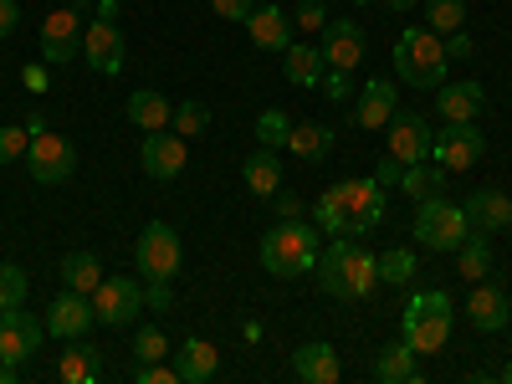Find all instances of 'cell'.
I'll list each match as a JSON object with an SVG mask.
<instances>
[{
    "instance_id": "6da1fadb",
    "label": "cell",
    "mask_w": 512,
    "mask_h": 384,
    "mask_svg": "<svg viewBox=\"0 0 512 384\" xmlns=\"http://www.w3.org/2000/svg\"><path fill=\"white\" fill-rule=\"evenodd\" d=\"M313 277L328 297H338V303H364V297L379 287V262H374V251H364L354 236H333L318 251Z\"/></svg>"
},
{
    "instance_id": "7a4b0ae2",
    "label": "cell",
    "mask_w": 512,
    "mask_h": 384,
    "mask_svg": "<svg viewBox=\"0 0 512 384\" xmlns=\"http://www.w3.org/2000/svg\"><path fill=\"white\" fill-rule=\"evenodd\" d=\"M451 323H456V308H451V297L441 287L410 292L405 297V318H400V338L415 354H441L451 344Z\"/></svg>"
},
{
    "instance_id": "3957f363",
    "label": "cell",
    "mask_w": 512,
    "mask_h": 384,
    "mask_svg": "<svg viewBox=\"0 0 512 384\" xmlns=\"http://www.w3.org/2000/svg\"><path fill=\"white\" fill-rule=\"evenodd\" d=\"M318 226H308V221H282V226H272L267 236H262V267L272 272V277H303V272H313L318 267Z\"/></svg>"
},
{
    "instance_id": "277c9868",
    "label": "cell",
    "mask_w": 512,
    "mask_h": 384,
    "mask_svg": "<svg viewBox=\"0 0 512 384\" xmlns=\"http://www.w3.org/2000/svg\"><path fill=\"white\" fill-rule=\"evenodd\" d=\"M446 41L431 31V26H415L395 41V77L410 82V88H441L446 82Z\"/></svg>"
},
{
    "instance_id": "5b68a950",
    "label": "cell",
    "mask_w": 512,
    "mask_h": 384,
    "mask_svg": "<svg viewBox=\"0 0 512 384\" xmlns=\"http://www.w3.org/2000/svg\"><path fill=\"white\" fill-rule=\"evenodd\" d=\"M410 231H415V241H420L425 251H446V256H451L466 236H472V221H466L461 205H451L446 195H436V200H415Z\"/></svg>"
},
{
    "instance_id": "8992f818",
    "label": "cell",
    "mask_w": 512,
    "mask_h": 384,
    "mask_svg": "<svg viewBox=\"0 0 512 384\" xmlns=\"http://www.w3.org/2000/svg\"><path fill=\"white\" fill-rule=\"evenodd\" d=\"M180 262H185V251H180L175 226L149 221L139 231V246H134V267L144 272V282H175L180 277Z\"/></svg>"
},
{
    "instance_id": "52a82bcc",
    "label": "cell",
    "mask_w": 512,
    "mask_h": 384,
    "mask_svg": "<svg viewBox=\"0 0 512 384\" xmlns=\"http://www.w3.org/2000/svg\"><path fill=\"white\" fill-rule=\"evenodd\" d=\"M338 200H344V216H349V236H369L379 231L384 221H390V200H384V185L369 175V180H344V185H333Z\"/></svg>"
},
{
    "instance_id": "ba28073f",
    "label": "cell",
    "mask_w": 512,
    "mask_h": 384,
    "mask_svg": "<svg viewBox=\"0 0 512 384\" xmlns=\"http://www.w3.org/2000/svg\"><path fill=\"white\" fill-rule=\"evenodd\" d=\"M26 169H31L36 185H62V180H72V169H77V149L62 134H52V128H41V134H31Z\"/></svg>"
},
{
    "instance_id": "9c48e42d",
    "label": "cell",
    "mask_w": 512,
    "mask_h": 384,
    "mask_svg": "<svg viewBox=\"0 0 512 384\" xmlns=\"http://www.w3.org/2000/svg\"><path fill=\"white\" fill-rule=\"evenodd\" d=\"M482 154H487V139H482L477 123H446L441 134L431 139V159L446 169V175H456V169H472Z\"/></svg>"
},
{
    "instance_id": "30bf717a",
    "label": "cell",
    "mask_w": 512,
    "mask_h": 384,
    "mask_svg": "<svg viewBox=\"0 0 512 384\" xmlns=\"http://www.w3.org/2000/svg\"><path fill=\"white\" fill-rule=\"evenodd\" d=\"M144 308V287L134 277H103L98 292H93V318L103 328H123L134 323V313Z\"/></svg>"
},
{
    "instance_id": "8fae6325",
    "label": "cell",
    "mask_w": 512,
    "mask_h": 384,
    "mask_svg": "<svg viewBox=\"0 0 512 384\" xmlns=\"http://www.w3.org/2000/svg\"><path fill=\"white\" fill-rule=\"evenodd\" d=\"M139 164L149 180H180L185 164H190V139H180L175 128H154L139 149Z\"/></svg>"
},
{
    "instance_id": "7c38bea8",
    "label": "cell",
    "mask_w": 512,
    "mask_h": 384,
    "mask_svg": "<svg viewBox=\"0 0 512 384\" xmlns=\"http://www.w3.org/2000/svg\"><path fill=\"white\" fill-rule=\"evenodd\" d=\"M41 338H47V318H31L26 308L0 313V359H6V364L21 369L26 359H36Z\"/></svg>"
},
{
    "instance_id": "4fadbf2b",
    "label": "cell",
    "mask_w": 512,
    "mask_h": 384,
    "mask_svg": "<svg viewBox=\"0 0 512 384\" xmlns=\"http://www.w3.org/2000/svg\"><path fill=\"white\" fill-rule=\"evenodd\" d=\"M41 57H47L52 67L82 57V16H77V6H57L47 21H41Z\"/></svg>"
},
{
    "instance_id": "5bb4252c",
    "label": "cell",
    "mask_w": 512,
    "mask_h": 384,
    "mask_svg": "<svg viewBox=\"0 0 512 384\" xmlns=\"http://www.w3.org/2000/svg\"><path fill=\"white\" fill-rule=\"evenodd\" d=\"M93 323H98V318H93V297H88V292L62 287V292L52 297V308H47V333H52V338L72 344V338H88Z\"/></svg>"
},
{
    "instance_id": "9a60e30c",
    "label": "cell",
    "mask_w": 512,
    "mask_h": 384,
    "mask_svg": "<svg viewBox=\"0 0 512 384\" xmlns=\"http://www.w3.org/2000/svg\"><path fill=\"white\" fill-rule=\"evenodd\" d=\"M431 123H425L420 113H400L395 108V118L384 123V144H390V154L400 159V164H420V159H431Z\"/></svg>"
},
{
    "instance_id": "2e32d148",
    "label": "cell",
    "mask_w": 512,
    "mask_h": 384,
    "mask_svg": "<svg viewBox=\"0 0 512 384\" xmlns=\"http://www.w3.org/2000/svg\"><path fill=\"white\" fill-rule=\"evenodd\" d=\"M82 62L103 77H118L123 72V31L113 16H98L88 31H82Z\"/></svg>"
},
{
    "instance_id": "e0dca14e",
    "label": "cell",
    "mask_w": 512,
    "mask_h": 384,
    "mask_svg": "<svg viewBox=\"0 0 512 384\" xmlns=\"http://www.w3.org/2000/svg\"><path fill=\"white\" fill-rule=\"evenodd\" d=\"M323 62L338 67V72H354L364 62V26L349 21V16H338L323 26Z\"/></svg>"
},
{
    "instance_id": "ac0fdd59",
    "label": "cell",
    "mask_w": 512,
    "mask_h": 384,
    "mask_svg": "<svg viewBox=\"0 0 512 384\" xmlns=\"http://www.w3.org/2000/svg\"><path fill=\"white\" fill-rule=\"evenodd\" d=\"M461 210H466V221H472L477 236H497L512 226V200L502 190H472Z\"/></svg>"
},
{
    "instance_id": "d6986e66",
    "label": "cell",
    "mask_w": 512,
    "mask_h": 384,
    "mask_svg": "<svg viewBox=\"0 0 512 384\" xmlns=\"http://www.w3.org/2000/svg\"><path fill=\"white\" fill-rule=\"evenodd\" d=\"M395 108H400L395 82H390V77H374V82H364V93H359L354 123H359V128H369V134H379V128L395 118Z\"/></svg>"
},
{
    "instance_id": "ffe728a7",
    "label": "cell",
    "mask_w": 512,
    "mask_h": 384,
    "mask_svg": "<svg viewBox=\"0 0 512 384\" xmlns=\"http://www.w3.org/2000/svg\"><path fill=\"white\" fill-rule=\"evenodd\" d=\"M507 318H512V308H507L502 287L477 282V287H472V297H466V323H472L477 333H502V328H507Z\"/></svg>"
},
{
    "instance_id": "44dd1931",
    "label": "cell",
    "mask_w": 512,
    "mask_h": 384,
    "mask_svg": "<svg viewBox=\"0 0 512 384\" xmlns=\"http://www.w3.org/2000/svg\"><path fill=\"white\" fill-rule=\"evenodd\" d=\"M246 31H251V47H262V52H287L292 47V16L282 6H256L246 16Z\"/></svg>"
},
{
    "instance_id": "7402d4cb",
    "label": "cell",
    "mask_w": 512,
    "mask_h": 384,
    "mask_svg": "<svg viewBox=\"0 0 512 384\" xmlns=\"http://www.w3.org/2000/svg\"><path fill=\"white\" fill-rule=\"evenodd\" d=\"M436 108L446 113V123H477V113L487 108V88L482 82H441L436 88Z\"/></svg>"
},
{
    "instance_id": "603a6c76",
    "label": "cell",
    "mask_w": 512,
    "mask_h": 384,
    "mask_svg": "<svg viewBox=\"0 0 512 384\" xmlns=\"http://www.w3.org/2000/svg\"><path fill=\"white\" fill-rule=\"evenodd\" d=\"M216 369H221V354H216L210 338H185V344L175 349L180 384H205V379H216Z\"/></svg>"
},
{
    "instance_id": "cb8c5ba5",
    "label": "cell",
    "mask_w": 512,
    "mask_h": 384,
    "mask_svg": "<svg viewBox=\"0 0 512 384\" xmlns=\"http://www.w3.org/2000/svg\"><path fill=\"white\" fill-rule=\"evenodd\" d=\"M374 379L379 384H425L420 379V354L405 344V338L400 344H384L379 359H374Z\"/></svg>"
},
{
    "instance_id": "d4e9b609",
    "label": "cell",
    "mask_w": 512,
    "mask_h": 384,
    "mask_svg": "<svg viewBox=\"0 0 512 384\" xmlns=\"http://www.w3.org/2000/svg\"><path fill=\"white\" fill-rule=\"evenodd\" d=\"M241 180H246V190H251L256 200H272V195L282 190V159H277V149H256V154H246Z\"/></svg>"
},
{
    "instance_id": "484cf974",
    "label": "cell",
    "mask_w": 512,
    "mask_h": 384,
    "mask_svg": "<svg viewBox=\"0 0 512 384\" xmlns=\"http://www.w3.org/2000/svg\"><path fill=\"white\" fill-rule=\"evenodd\" d=\"M292 369H297V379H308V384H338V374H344L333 344H303L292 354Z\"/></svg>"
},
{
    "instance_id": "4316f807",
    "label": "cell",
    "mask_w": 512,
    "mask_h": 384,
    "mask_svg": "<svg viewBox=\"0 0 512 384\" xmlns=\"http://www.w3.org/2000/svg\"><path fill=\"white\" fill-rule=\"evenodd\" d=\"M323 47H303V41H292V47L282 52V77L292 82V88H318L323 82Z\"/></svg>"
},
{
    "instance_id": "83f0119b",
    "label": "cell",
    "mask_w": 512,
    "mask_h": 384,
    "mask_svg": "<svg viewBox=\"0 0 512 384\" xmlns=\"http://www.w3.org/2000/svg\"><path fill=\"white\" fill-rule=\"evenodd\" d=\"M333 144H338V134L328 123H292V134H287V149L303 164H323L333 154Z\"/></svg>"
},
{
    "instance_id": "f1b7e54d",
    "label": "cell",
    "mask_w": 512,
    "mask_h": 384,
    "mask_svg": "<svg viewBox=\"0 0 512 384\" xmlns=\"http://www.w3.org/2000/svg\"><path fill=\"white\" fill-rule=\"evenodd\" d=\"M123 113H128V123H134V128L154 134V128H169V118H175V103H169L164 93H154V88H139L134 98L123 103Z\"/></svg>"
},
{
    "instance_id": "f546056e",
    "label": "cell",
    "mask_w": 512,
    "mask_h": 384,
    "mask_svg": "<svg viewBox=\"0 0 512 384\" xmlns=\"http://www.w3.org/2000/svg\"><path fill=\"white\" fill-rule=\"evenodd\" d=\"M57 379L62 384H98L103 379V359L93 344H82V338H72V349L57 359Z\"/></svg>"
},
{
    "instance_id": "4dcf8cb0",
    "label": "cell",
    "mask_w": 512,
    "mask_h": 384,
    "mask_svg": "<svg viewBox=\"0 0 512 384\" xmlns=\"http://www.w3.org/2000/svg\"><path fill=\"white\" fill-rule=\"evenodd\" d=\"M446 185H451V175H446L436 159L405 164V175H400V190H405L410 200H436V195H446Z\"/></svg>"
},
{
    "instance_id": "1f68e13d",
    "label": "cell",
    "mask_w": 512,
    "mask_h": 384,
    "mask_svg": "<svg viewBox=\"0 0 512 384\" xmlns=\"http://www.w3.org/2000/svg\"><path fill=\"white\" fill-rule=\"evenodd\" d=\"M62 287H72V292H98V282H103V262H98V256L93 251H67L62 256Z\"/></svg>"
},
{
    "instance_id": "d6a6232c",
    "label": "cell",
    "mask_w": 512,
    "mask_h": 384,
    "mask_svg": "<svg viewBox=\"0 0 512 384\" xmlns=\"http://www.w3.org/2000/svg\"><path fill=\"white\" fill-rule=\"evenodd\" d=\"M451 256H456V272H461V282H482V277L492 272V246H487V236H477V231L466 236Z\"/></svg>"
},
{
    "instance_id": "836d02e7",
    "label": "cell",
    "mask_w": 512,
    "mask_h": 384,
    "mask_svg": "<svg viewBox=\"0 0 512 384\" xmlns=\"http://www.w3.org/2000/svg\"><path fill=\"white\" fill-rule=\"evenodd\" d=\"M374 262H379V282H390V287H410V282H415V267H420L410 246H395V251H379Z\"/></svg>"
},
{
    "instance_id": "e575fe53",
    "label": "cell",
    "mask_w": 512,
    "mask_h": 384,
    "mask_svg": "<svg viewBox=\"0 0 512 384\" xmlns=\"http://www.w3.org/2000/svg\"><path fill=\"white\" fill-rule=\"evenodd\" d=\"M425 26L436 36L466 31V0H425Z\"/></svg>"
},
{
    "instance_id": "d590c367",
    "label": "cell",
    "mask_w": 512,
    "mask_h": 384,
    "mask_svg": "<svg viewBox=\"0 0 512 384\" xmlns=\"http://www.w3.org/2000/svg\"><path fill=\"white\" fill-rule=\"evenodd\" d=\"M313 226H318L323 236H349V216H344V200H338V190H323V195H318Z\"/></svg>"
},
{
    "instance_id": "8d00e7d4",
    "label": "cell",
    "mask_w": 512,
    "mask_h": 384,
    "mask_svg": "<svg viewBox=\"0 0 512 384\" xmlns=\"http://www.w3.org/2000/svg\"><path fill=\"white\" fill-rule=\"evenodd\" d=\"M287 134H292V118L282 108H267L262 118H256V144L262 149H287Z\"/></svg>"
},
{
    "instance_id": "74e56055",
    "label": "cell",
    "mask_w": 512,
    "mask_h": 384,
    "mask_svg": "<svg viewBox=\"0 0 512 384\" xmlns=\"http://www.w3.org/2000/svg\"><path fill=\"white\" fill-rule=\"evenodd\" d=\"M26 303V272L16 262H0V313H11Z\"/></svg>"
},
{
    "instance_id": "f35d334b",
    "label": "cell",
    "mask_w": 512,
    "mask_h": 384,
    "mask_svg": "<svg viewBox=\"0 0 512 384\" xmlns=\"http://www.w3.org/2000/svg\"><path fill=\"white\" fill-rule=\"evenodd\" d=\"M169 123H175V134H180V139H200V134H205V123H210V113H205V103H180Z\"/></svg>"
},
{
    "instance_id": "ab89813d",
    "label": "cell",
    "mask_w": 512,
    "mask_h": 384,
    "mask_svg": "<svg viewBox=\"0 0 512 384\" xmlns=\"http://www.w3.org/2000/svg\"><path fill=\"white\" fill-rule=\"evenodd\" d=\"M134 359H139V364L169 359V338H164L159 328H139V333H134Z\"/></svg>"
},
{
    "instance_id": "60d3db41",
    "label": "cell",
    "mask_w": 512,
    "mask_h": 384,
    "mask_svg": "<svg viewBox=\"0 0 512 384\" xmlns=\"http://www.w3.org/2000/svg\"><path fill=\"white\" fill-rule=\"evenodd\" d=\"M26 149H31L26 123H6V128H0V164H16V159H26Z\"/></svg>"
},
{
    "instance_id": "b9f144b4",
    "label": "cell",
    "mask_w": 512,
    "mask_h": 384,
    "mask_svg": "<svg viewBox=\"0 0 512 384\" xmlns=\"http://www.w3.org/2000/svg\"><path fill=\"white\" fill-rule=\"evenodd\" d=\"M318 88H323V98H328V103H349V98H354V72H338V67H328Z\"/></svg>"
},
{
    "instance_id": "7bdbcfd3",
    "label": "cell",
    "mask_w": 512,
    "mask_h": 384,
    "mask_svg": "<svg viewBox=\"0 0 512 384\" xmlns=\"http://www.w3.org/2000/svg\"><path fill=\"white\" fill-rule=\"evenodd\" d=\"M134 384H180V374H175V364H139L134 369Z\"/></svg>"
},
{
    "instance_id": "ee69618b",
    "label": "cell",
    "mask_w": 512,
    "mask_h": 384,
    "mask_svg": "<svg viewBox=\"0 0 512 384\" xmlns=\"http://www.w3.org/2000/svg\"><path fill=\"white\" fill-rule=\"evenodd\" d=\"M210 11H216L221 21H241L246 26V16L256 11V0H210Z\"/></svg>"
},
{
    "instance_id": "f6af8a7d",
    "label": "cell",
    "mask_w": 512,
    "mask_h": 384,
    "mask_svg": "<svg viewBox=\"0 0 512 384\" xmlns=\"http://www.w3.org/2000/svg\"><path fill=\"white\" fill-rule=\"evenodd\" d=\"M297 26H303V31H323V26H328L323 0H303V6H297Z\"/></svg>"
},
{
    "instance_id": "bcb514c9",
    "label": "cell",
    "mask_w": 512,
    "mask_h": 384,
    "mask_svg": "<svg viewBox=\"0 0 512 384\" xmlns=\"http://www.w3.org/2000/svg\"><path fill=\"white\" fill-rule=\"evenodd\" d=\"M272 205H277V216H282V221H303V216H308V205L297 200L292 190H277V195H272Z\"/></svg>"
},
{
    "instance_id": "7dc6e473",
    "label": "cell",
    "mask_w": 512,
    "mask_h": 384,
    "mask_svg": "<svg viewBox=\"0 0 512 384\" xmlns=\"http://www.w3.org/2000/svg\"><path fill=\"white\" fill-rule=\"evenodd\" d=\"M144 308H154V313L175 308V292H169V282H149V287H144Z\"/></svg>"
},
{
    "instance_id": "c3c4849f",
    "label": "cell",
    "mask_w": 512,
    "mask_h": 384,
    "mask_svg": "<svg viewBox=\"0 0 512 384\" xmlns=\"http://www.w3.org/2000/svg\"><path fill=\"white\" fill-rule=\"evenodd\" d=\"M400 175H405V164H400L395 154H384L379 169H374V180H379V185H400Z\"/></svg>"
},
{
    "instance_id": "681fc988",
    "label": "cell",
    "mask_w": 512,
    "mask_h": 384,
    "mask_svg": "<svg viewBox=\"0 0 512 384\" xmlns=\"http://www.w3.org/2000/svg\"><path fill=\"white\" fill-rule=\"evenodd\" d=\"M16 21H21V6H16V0H0V41L16 31Z\"/></svg>"
},
{
    "instance_id": "f907efd6",
    "label": "cell",
    "mask_w": 512,
    "mask_h": 384,
    "mask_svg": "<svg viewBox=\"0 0 512 384\" xmlns=\"http://www.w3.org/2000/svg\"><path fill=\"white\" fill-rule=\"evenodd\" d=\"M21 82H26V93H47V67L31 62V67L21 72Z\"/></svg>"
},
{
    "instance_id": "816d5d0a",
    "label": "cell",
    "mask_w": 512,
    "mask_h": 384,
    "mask_svg": "<svg viewBox=\"0 0 512 384\" xmlns=\"http://www.w3.org/2000/svg\"><path fill=\"white\" fill-rule=\"evenodd\" d=\"M446 57H472V36L451 31V36H446Z\"/></svg>"
},
{
    "instance_id": "f5cc1de1",
    "label": "cell",
    "mask_w": 512,
    "mask_h": 384,
    "mask_svg": "<svg viewBox=\"0 0 512 384\" xmlns=\"http://www.w3.org/2000/svg\"><path fill=\"white\" fill-rule=\"evenodd\" d=\"M384 6H390V11H400V16H405V11H415V6H420V0H384Z\"/></svg>"
},
{
    "instance_id": "db71d44e",
    "label": "cell",
    "mask_w": 512,
    "mask_h": 384,
    "mask_svg": "<svg viewBox=\"0 0 512 384\" xmlns=\"http://www.w3.org/2000/svg\"><path fill=\"white\" fill-rule=\"evenodd\" d=\"M98 16H113L118 21V0H98Z\"/></svg>"
},
{
    "instance_id": "11a10c76",
    "label": "cell",
    "mask_w": 512,
    "mask_h": 384,
    "mask_svg": "<svg viewBox=\"0 0 512 384\" xmlns=\"http://www.w3.org/2000/svg\"><path fill=\"white\" fill-rule=\"evenodd\" d=\"M502 384H512V364H507V369H502Z\"/></svg>"
},
{
    "instance_id": "9f6ffc18",
    "label": "cell",
    "mask_w": 512,
    "mask_h": 384,
    "mask_svg": "<svg viewBox=\"0 0 512 384\" xmlns=\"http://www.w3.org/2000/svg\"><path fill=\"white\" fill-rule=\"evenodd\" d=\"M354 6H374V0H354Z\"/></svg>"
},
{
    "instance_id": "6f0895ef",
    "label": "cell",
    "mask_w": 512,
    "mask_h": 384,
    "mask_svg": "<svg viewBox=\"0 0 512 384\" xmlns=\"http://www.w3.org/2000/svg\"><path fill=\"white\" fill-rule=\"evenodd\" d=\"M72 6H88V0H72Z\"/></svg>"
},
{
    "instance_id": "680465c9",
    "label": "cell",
    "mask_w": 512,
    "mask_h": 384,
    "mask_svg": "<svg viewBox=\"0 0 512 384\" xmlns=\"http://www.w3.org/2000/svg\"><path fill=\"white\" fill-rule=\"evenodd\" d=\"M507 333H512V318H507Z\"/></svg>"
}]
</instances>
